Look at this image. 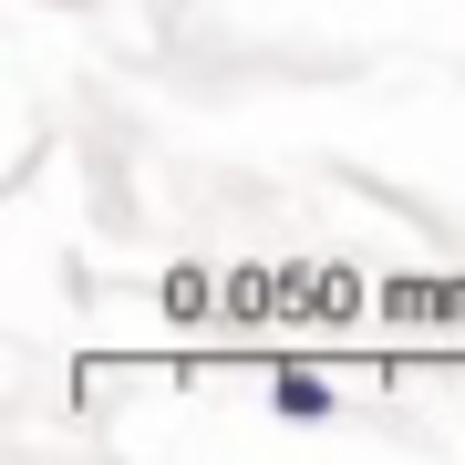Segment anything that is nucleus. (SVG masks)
Segmentation results:
<instances>
[{"instance_id": "nucleus-2", "label": "nucleus", "mask_w": 465, "mask_h": 465, "mask_svg": "<svg viewBox=\"0 0 465 465\" xmlns=\"http://www.w3.org/2000/svg\"><path fill=\"white\" fill-rule=\"evenodd\" d=\"M280 414L290 424H321V414H331V382H321V372H280Z\"/></svg>"}, {"instance_id": "nucleus-1", "label": "nucleus", "mask_w": 465, "mask_h": 465, "mask_svg": "<svg viewBox=\"0 0 465 465\" xmlns=\"http://www.w3.org/2000/svg\"><path fill=\"white\" fill-rule=\"evenodd\" d=\"M382 321L393 331H465V280H393Z\"/></svg>"}]
</instances>
